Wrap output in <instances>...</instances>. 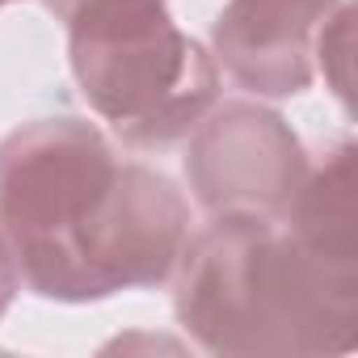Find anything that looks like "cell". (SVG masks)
Instances as JSON below:
<instances>
[{
    "instance_id": "cell-1",
    "label": "cell",
    "mask_w": 358,
    "mask_h": 358,
    "mask_svg": "<svg viewBox=\"0 0 358 358\" xmlns=\"http://www.w3.org/2000/svg\"><path fill=\"white\" fill-rule=\"evenodd\" d=\"M0 236L34 295L89 303L164 282L190 211L160 169L122 160L93 122L59 114L0 139Z\"/></svg>"
},
{
    "instance_id": "cell-2",
    "label": "cell",
    "mask_w": 358,
    "mask_h": 358,
    "mask_svg": "<svg viewBox=\"0 0 358 358\" xmlns=\"http://www.w3.org/2000/svg\"><path fill=\"white\" fill-rule=\"evenodd\" d=\"M173 312L207 354H345L358 341V266L308 249L282 220L211 215L173 266Z\"/></svg>"
},
{
    "instance_id": "cell-3",
    "label": "cell",
    "mask_w": 358,
    "mask_h": 358,
    "mask_svg": "<svg viewBox=\"0 0 358 358\" xmlns=\"http://www.w3.org/2000/svg\"><path fill=\"white\" fill-rule=\"evenodd\" d=\"M68 30V64L89 110L131 148L186 139L220 97L207 47L164 0H47Z\"/></svg>"
},
{
    "instance_id": "cell-4",
    "label": "cell",
    "mask_w": 358,
    "mask_h": 358,
    "mask_svg": "<svg viewBox=\"0 0 358 358\" xmlns=\"http://www.w3.org/2000/svg\"><path fill=\"white\" fill-rule=\"evenodd\" d=\"M308 173V152L291 122L253 101L211 106L190 131L186 182L211 215L278 220Z\"/></svg>"
},
{
    "instance_id": "cell-5",
    "label": "cell",
    "mask_w": 358,
    "mask_h": 358,
    "mask_svg": "<svg viewBox=\"0 0 358 358\" xmlns=\"http://www.w3.org/2000/svg\"><path fill=\"white\" fill-rule=\"evenodd\" d=\"M341 0H228L211 59L253 97H295L316 76V38Z\"/></svg>"
},
{
    "instance_id": "cell-6",
    "label": "cell",
    "mask_w": 358,
    "mask_h": 358,
    "mask_svg": "<svg viewBox=\"0 0 358 358\" xmlns=\"http://www.w3.org/2000/svg\"><path fill=\"white\" fill-rule=\"evenodd\" d=\"M354 55V9L345 5H337V13L324 22V30H320V38H316V68L324 72V80H329V89L337 93V101L350 110V59Z\"/></svg>"
},
{
    "instance_id": "cell-7",
    "label": "cell",
    "mask_w": 358,
    "mask_h": 358,
    "mask_svg": "<svg viewBox=\"0 0 358 358\" xmlns=\"http://www.w3.org/2000/svg\"><path fill=\"white\" fill-rule=\"evenodd\" d=\"M17 287H22V278H17L13 253H9L5 236H0V320H5V312H9V303H13V295H17Z\"/></svg>"
},
{
    "instance_id": "cell-8",
    "label": "cell",
    "mask_w": 358,
    "mask_h": 358,
    "mask_svg": "<svg viewBox=\"0 0 358 358\" xmlns=\"http://www.w3.org/2000/svg\"><path fill=\"white\" fill-rule=\"evenodd\" d=\"M0 5H9V0H0Z\"/></svg>"
}]
</instances>
